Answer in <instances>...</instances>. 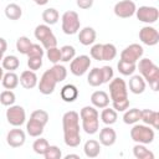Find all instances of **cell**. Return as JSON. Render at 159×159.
<instances>
[{
  "label": "cell",
  "mask_w": 159,
  "mask_h": 159,
  "mask_svg": "<svg viewBox=\"0 0 159 159\" xmlns=\"http://www.w3.org/2000/svg\"><path fill=\"white\" fill-rule=\"evenodd\" d=\"M63 142L67 147L76 148L81 143L80 134V114L75 111H68L62 116Z\"/></svg>",
  "instance_id": "1"
},
{
  "label": "cell",
  "mask_w": 159,
  "mask_h": 159,
  "mask_svg": "<svg viewBox=\"0 0 159 159\" xmlns=\"http://www.w3.org/2000/svg\"><path fill=\"white\" fill-rule=\"evenodd\" d=\"M82 129L87 134H96L99 129V113L93 106H84L80 112Z\"/></svg>",
  "instance_id": "2"
},
{
  "label": "cell",
  "mask_w": 159,
  "mask_h": 159,
  "mask_svg": "<svg viewBox=\"0 0 159 159\" xmlns=\"http://www.w3.org/2000/svg\"><path fill=\"white\" fill-rule=\"evenodd\" d=\"M139 73L147 81L153 91H158V82H159V67L149 58H140L139 63L137 65Z\"/></svg>",
  "instance_id": "3"
},
{
  "label": "cell",
  "mask_w": 159,
  "mask_h": 159,
  "mask_svg": "<svg viewBox=\"0 0 159 159\" xmlns=\"http://www.w3.org/2000/svg\"><path fill=\"white\" fill-rule=\"evenodd\" d=\"M154 137H155L154 129H152L150 125H147V124H135L130 129V138L135 143L150 144L153 143Z\"/></svg>",
  "instance_id": "4"
},
{
  "label": "cell",
  "mask_w": 159,
  "mask_h": 159,
  "mask_svg": "<svg viewBox=\"0 0 159 159\" xmlns=\"http://www.w3.org/2000/svg\"><path fill=\"white\" fill-rule=\"evenodd\" d=\"M34 35H35L36 40H39L42 43V47L45 50L57 46V39L53 35V32L50 29V26L46 25V24L37 25L36 29H35V31H34Z\"/></svg>",
  "instance_id": "5"
},
{
  "label": "cell",
  "mask_w": 159,
  "mask_h": 159,
  "mask_svg": "<svg viewBox=\"0 0 159 159\" xmlns=\"http://www.w3.org/2000/svg\"><path fill=\"white\" fill-rule=\"evenodd\" d=\"M61 21H62V31L66 35H75L80 31L81 21H80V16L76 11L68 10V11L63 12Z\"/></svg>",
  "instance_id": "6"
},
{
  "label": "cell",
  "mask_w": 159,
  "mask_h": 159,
  "mask_svg": "<svg viewBox=\"0 0 159 159\" xmlns=\"http://www.w3.org/2000/svg\"><path fill=\"white\" fill-rule=\"evenodd\" d=\"M109 98L112 102L114 101H122L128 98V89L127 83L123 78H112L109 82Z\"/></svg>",
  "instance_id": "7"
},
{
  "label": "cell",
  "mask_w": 159,
  "mask_h": 159,
  "mask_svg": "<svg viewBox=\"0 0 159 159\" xmlns=\"http://www.w3.org/2000/svg\"><path fill=\"white\" fill-rule=\"evenodd\" d=\"M91 66V58L89 56L87 55H80V56H75L72 60H71V63H70V71L72 75L80 77V76H83L88 68Z\"/></svg>",
  "instance_id": "8"
},
{
  "label": "cell",
  "mask_w": 159,
  "mask_h": 159,
  "mask_svg": "<svg viewBox=\"0 0 159 159\" xmlns=\"http://www.w3.org/2000/svg\"><path fill=\"white\" fill-rule=\"evenodd\" d=\"M6 119L12 127H21L26 120L25 109L21 106L12 104L6 109Z\"/></svg>",
  "instance_id": "9"
},
{
  "label": "cell",
  "mask_w": 159,
  "mask_h": 159,
  "mask_svg": "<svg viewBox=\"0 0 159 159\" xmlns=\"http://www.w3.org/2000/svg\"><path fill=\"white\" fill-rule=\"evenodd\" d=\"M137 19L145 24H154L159 19V10L155 6H139L135 10Z\"/></svg>",
  "instance_id": "10"
},
{
  "label": "cell",
  "mask_w": 159,
  "mask_h": 159,
  "mask_svg": "<svg viewBox=\"0 0 159 159\" xmlns=\"http://www.w3.org/2000/svg\"><path fill=\"white\" fill-rule=\"evenodd\" d=\"M135 10H137V6H135L134 1H132V0H122V1H118L114 5V9H113L116 16H118L120 19L132 17L135 14Z\"/></svg>",
  "instance_id": "11"
},
{
  "label": "cell",
  "mask_w": 159,
  "mask_h": 159,
  "mask_svg": "<svg viewBox=\"0 0 159 159\" xmlns=\"http://www.w3.org/2000/svg\"><path fill=\"white\" fill-rule=\"evenodd\" d=\"M144 53L143 47L139 43H132L127 46L122 52H120V60L127 61V62H133L137 63Z\"/></svg>",
  "instance_id": "12"
},
{
  "label": "cell",
  "mask_w": 159,
  "mask_h": 159,
  "mask_svg": "<svg viewBox=\"0 0 159 159\" xmlns=\"http://www.w3.org/2000/svg\"><path fill=\"white\" fill-rule=\"evenodd\" d=\"M56 84H57L56 78L53 77L52 72H51L50 70H47V71L43 72V75H42L41 78H40V82H39V91H40L42 94L48 96V94H51V93L55 91Z\"/></svg>",
  "instance_id": "13"
},
{
  "label": "cell",
  "mask_w": 159,
  "mask_h": 159,
  "mask_svg": "<svg viewBox=\"0 0 159 159\" xmlns=\"http://www.w3.org/2000/svg\"><path fill=\"white\" fill-rule=\"evenodd\" d=\"M139 40L147 46H155L159 42V32L153 26H144L139 30Z\"/></svg>",
  "instance_id": "14"
},
{
  "label": "cell",
  "mask_w": 159,
  "mask_h": 159,
  "mask_svg": "<svg viewBox=\"0 0 159 159\" xmlns=\"http://www.w3.org/2000/svg\"><path fill=\"white\" fill-rule=\"evenodd\" d=\"M25 140H26V134L19 127H15L14 129H10L9 133L6 134V143L11 148L22 147L25 144Z\"/></svg>",
  "instance_id": "15"
},
{
  "label": "cell",
  "mask_w": 159,
  "mask_h": 159,
  "mask_svg": "<svg viewBox=\"0 0 159 159\" xmlns=\"http://www.w3.org/2000/svg\"><path fill=\"white\" fill-rule=\"evenodd\" d=\"M117 140V133L116 130L109 125L104 127L99 132V143L104 147H112Z\"/></svg>",
  "instance_id": "16"
},
{
  "label": "cell",
  "mask_w": 159,
  "mask_h": 159,
  "mask_svg": "<svg viewBox=\"0 0 159 159\" xmlns=\"http://www.w3.org/2000/svg\"><path fill=\"white\" fill-rule=\"evenodd\" d=\"M19 82L20 84L26 88V89H32L34 87L37 86V76L35 73V71H31V70H26L24 71L20 77H19Z\"/></svg>",
  "instance_id": "17"
},
{
  "label": "cell",
  "mask_w": 159,
  "mask_h": 159,
  "mask_svg": "<svg viewBox=\"0 0 159 159\" xmlns=\"http://www.w3.org/2000/svg\"><path fill=\"white\" fill-rule=\"evenodd\" d=\"M140 120H143L144 124L153 127V129H158L159 127V113L153 109H142L140 111Z\"/></svg>",
  "instance_id": "18"
},
{
  "label": "cell",
  "mask_w": 159,
  "mask_h": 159,
  "mask_svg": "<svg viewBox=\"0 0 159 159\" xmlns=\"http://www.w3.org/2000/svg\"><path fill=\"white\" fill-rule=\"evenodd\" d=\"M109 96L104 92V91H96L91 94V103L93 104V107L103 109L106 107L109 106Z\"/></svg>",
  "instance_id": "19"
},
{
  "label": "cell",
  "mask_w": 159,
  "mask_h": 159,
  "mask_svg": "<svg viewBox=\"0 0 159 159\" xmlns=\"http://www.w3.org/2000/svg\"><path fill=\"white\" fill-rule=\"evenodd\" d=\"M96 36H97L96 30L93 27L86 26L82 30H80V32H78V41L83 46H89V45H92L96 41Z\"/></svg>",
  "instance_id": "20"
},
{
  "label": "cell",
  "mask_w": 159,
  "mask_h": 159,
  "mask_svg": "<svg viewBox=\"0 0 159 159\" xmlns=\"http://www.w3.org/2000/svg\"><path fill=\"white\" fill-rule=\"evenodd\" d=\"M60 94H61V98H62L65 102L71 103V102H75V101L77 99V97H78V88H77L75 84L68 83V84H65V86L61 88Z\"/></svg>",
  "instance_id": "21"
},
{
  "label": "cell",
  "mask_w": 159,
  "mask_h": 159,
  "mask_svg": "<svg viewBox=\"0 0 159 159\" xmlns=\"http://www.w3.org/2000/svg\"><path fill=\"white\" fill-rule=\"evenodd\" d=\"M129 91L134 94H140L145 91V81L140 75H134L129 80Z\"/></svg>",
  "instance_id": "22"
},
{
  "label": "cell",
  "mask_w": 159,
  "mask_h": 159,
  "mask_svg": "<svg viewBox=\"0 0 159 159\" xmlns=\"http://www.w3.org/2000/svg\"><path fill=\"white\" fill-rule=\"evenodd\" d=\"M83 152L87 158H96L101 153V143L94 139H89L83 145Z\"/></svg>",
  "instance_id": "23"
},
{
  "label": "cell",
  "mask_w": 159,
  "mask_h": 159,
  "mask_svg": "<svg viewBox=\"0 0 159 159\" xmlns=\"http://www.w3.org/2000/svg\"><path fill=\"white\" fill-rule=\"evenodd\" d=\"M43 128H45L43 124H41L40 122H37V120H35L32 118H30L27 120V123H26V132H27V134L30 137L39 138L43 133Z\"/></svg>",
  "instance_id": "24"
},
{
  "label": "cell",
  "mask_w": 159,
  "mask_h": 159,
  "mask_svg": "<svg viewBox=\"0 0 159 159\" xmlns=\"http://www.w3.org/2000/svg\"><path fill=\"white\" fill-rule=\"evenodd\" d=\"M1 83L4 86V88L6 89H14L19 86V76L15 73V72H11V71H7L6 73H4L2 76V80H1Z\"/></svg>",
  "instance_id": "25"
},
{
  "label": "cell",
  "mask_w": 159,
  "mask_h": 159,
  "mask_svg": "<svg viewBox=\"0 0 159 159\" xmlns=\"http://www.w3.org/2000/svg\"><path fill=\"white\" fill-rule=\"evenodd\" d=\"M133 155L137 159H154L153 152L149 150L145 147V144H140V143H137L133 147Z\"/></svg>",
  "instance_id": "26"
},
{
  "label": "cell",
  "mask_w": 159,
  "mask_h": 159,
  "mask_svg": "<svg viewBox=\"0 0 159 159\" xmlns=\"http://www.w3.org/2000/svg\"><path fill=\"white\" fill-rule=\"evenodd\" d=\"M87 82L89 86L92 87H98L101 84H103V77H102V71L98 67H94L89 71L88 76H87Z\"/></svg>",
  "instance_id": "27"
},
{
  "label": "cell",
  "mask_w": 159,
  "mask_h": 159,
  "mask_svg": "<svg viewBox=\"0 0 159 159\" xmlns=\"http://www.w3.org/2000/svg\"><path fill=\"white\" fill-rule=\"evenodd\" d=\"M118 119V114L113 108L106 107L103 108V111L101 112V120L106 124V125H112L117 122Z\"/></svg>",
  "instance_id": "28"
},
{
  "label": "cell",
  "mask_w": 159,
  "mask_h": 159,
  "mask_svg": "<svg viewBox=\"0 0 159 159\" xmlns=\"http://www.w3.org/2000/svg\"><path fill=\"white\" fill-rule=\"evenodd\" d=\"M5 16L9 20H19L22 16V9L20 7V5L11 2L5 7Z\"/></svg>",
  "instance_id": "29"
},
{
  "label": "cell",
  "mask_w": 159,
  "mask_h": 159,
  "mask_svg": "<svg viewBox=\"0 0 159 159\" xmlns=\"http://www.w3.org/2000/svg\"><path fill=\"white\" fill-rule=\"evenodd\" d=\"M140 120V109L138 108H130L125 109L123 114V122L125 124H135Z\"/></svg>",
  "instance_id": "30"
},
{
  "label": "cell",
  "mask_w": 159,
  "mask_h": 159,
  "mask_svg": "<svg viewBox=\"0 0 159 159\" xmlns=\"http://www.w3.org/2000/svg\"><path fill=\"white\" fill-rule=\"evenodd\" d=\"M1 66L4 70H7V71H11L14 72L15 70L19 68L20 66V60L15 56V55H9V56H5L1 61Z\"/></svg>",
  "instance_id": "31"
},
{
  "label": "cell",
  "mask_w": 159,
  "mask_h": 159,
  "mask_svg": "<svg viewBox=\"0 0 159 159\" xmlns=\"http://www.w3.org/2000/svg\"><path fill=\"white\" fill-rule=\"evenodd\" d=\"M117 68H118V72L120 75H123V76H132L134 73V71L137 70V63L119 60L118 63H117Z\"/></svg>",
  "instance_id": "32"
},
{
  "label": "cell",
  "mask_w": 159,
  "mask_h": 159,
  "mask_svg": "<svg viewBox=\"0 0 159 159\" xmlns=\"http://www.w3.org/2000/svg\"><path fill=\"white\" fill-rule=\"evenodd\" d=\"M58 19H60V14L53 7H48V9L43 10V12H42V20L48 26L50 25H55L58 21Z\"/></svg>",
  "instance_id": "33"
},
{
  "label": "cell",
  "mask_w": 159,
  "mask_h": 159,
  "mask_svg": "<svg viewBox=\"0 0 159 159\" xmlns=\"http://www.w3.org/2000/svg\"><path fill=\"white\" fill-rule=\"evenodd\" d=\"M50 71L52 72V75H53V77L56 78L57 83L65 81L66 77H67V70H66V67L62 66V65L56 63V65H53V66L50 68Z\"/></svg>",
  "instance_id": "34"
},
{
  "label": "cell",
  "mask_w": 159,
  "mask_h": 159,
  "mask_svg": "<svg viewBox=\"0 0 159 159\" xmlns=\"http://www.w3.org/2000/svg\"><path fill=\"white\" fill-rule=\"evenodd\" d=\"M31 45H32V42H31L30 39L26 37V36H20V37L16 40V50H17L20 53H22V55H27V52H29Z\"/></svg>",
  "instance_id": "35"
},
{
  "label": "cell",
  "mask_w": 159,
  "mask_h": 159,
  "mask_svg": "<svg viewBox=\"0 0 159 159\" xmlns=\"http://www.w3.org/2000/svg\"><path fill=\"white\" fill-rule=\"evenodd\" d=\"M15 101H16V97L11 89H6V91H2L0 93V103L2 106L10 107V106L15 104Z\"/></svg>",
  "instance_id": "36"
},
{
  "label": "cell",
  "mask_w": 159,
  "mask_h": 159,
  "mask_svg": "<svg viewBox=\"0 0 159 159\" xmlns=\"http://www.w3.org/2000/svg\"><path fill=\"white\" fill-rule=\"evenodd\" d=\"M61 51V61L62 62H70L76 56V50L71 45H65L60 48Z\"/></svg>",
  "instance_id": "37"
},
{
  "label": "cell",
  "mask_w": 159,
  "mask_h": 159,
  "mask_svg": "<svg viewBox=\"0 0 159 159\" xmlns=\"http://www.w3.org/2000/svg\"><path fill=\"white\" fill-rule=\"evenodd\" d=\"M48 145H50V144H48V142H47L45 138L39 137V139H36V140L34 142V144H32V149H34V152H35L36 154H39V155H43V154L46 153Z\"/></svg>",
  "instance_id": "38"
},
{
  "label": "cell",
  "mask_w": 159,
  "mask_h": 159,
  "mask_svg": "<svg viewBox=\"0 0 159 159\" xmlns=\"http://www.w3.org/2000/svg\"><path fill=\"white\" fill-rule=\"evenodd\" d=\"M117 56V48L113 43H103V61H112Z\"/></svg>",
  "instance_id": "39"
},
{
  "label": "cell",
  "mask_w": 159,
  "mask_h": 159,
  "mask_svg": "<svg viewBox=\"0 0 159 159\" xmlns=\"http://www.w3.org/2000/svg\"><path fill=\"white\" fill-rule=\"evenodd\" d=\"M30 118H32V119L40 122L41 124L46 125L47 122H48V113H47L46 111H43V109H36V111H34V112L31 113Z\"/></svg>",
  "instance_id": "40"
},
{
  "label": "cell",
  "mask_w": 159,
  "mask_h": 159,
  "mask_svg": "<svg viewBox=\"0 0 159 159\" xmlns=\"http://www.w3.org/2000/svg\"><path fill=\"white\" fill-rule=\"evenodd\" d=\"M46 56H47L48 61L52 62L53 65H56V63H58L61 61V51H60V48H57V46L47 48Z\"/></svg>",
  "instance_id": "41"
},
{
  "label": "cell",
  "mask_w": 159,
  "mask_h": 159,
  "mask_svg": "<svg viewBox=\"0 0 159 159\" xmlns=\"http://www.w3.org/2000/svg\"><path fill=\"white\" fill-rule=\"evenodd\" d=\"M43 157H45L46 159H61L62 152H61V149H60L58 147H56V145H48V148H47L46 153L43 154Z\"/></svg>",
  "instance_id": "42"
},
{
  "label": "cell",
  "mask_w": 159,
  "mask_h": 159,
  "mask_svg": "<svg viewBox=\"0 0 159 159\" xmlns=\"http://www.w3.org/2000/svg\"><path fill=\"white\" fill-rule=\"evenodd\" d=\"M91 57L97 61H103V43H96L89 50Z\"/></svg>",
  "instance_id": "43"
},
{
  "label": "cell",
  "mask_w": 159,
  "mask_h": 159,
  "mask_svg": "<svg viewBox=\"0 0 159 159\" xmlns=\"http://www.w3.org/2000/svg\"><path fill=\"white\" fill-rule=\"evenodd\" d=\"M43 55H45L43 47L40 46L39 43H32L27 52V57H43Z\"/></svg>",
  "instance_id": "44"
},
{
  "label": "cell",
  "mask_w": 159,
  "mask_h": 159,
  "mask_svg": "<svg viewBox=\"0 0 159 159\" xmlns=\"http://www.w3.org/2000/svg\"><path fill=\"white\" fill-rule=\"evenodd\" d=\"M42 66V57H27V67L31 71H37Z\"/></svg>",
  "instance_id": "45"
},
{
  "label": "cell",
  "mask_w": 159,
  "mask_h": 159,
  "mask_svg": "<svg viewBox=\"0 0 159 159\" xmlns=\"http://www.w3.org/2000/svg\"><path fill=\"white\" fill-rule=\"evenodd\" d=\"M112 106H113V109L116 112H124L125 109L129 108V99H122V101H114L112 102Z\"/></svg>",
  "instance_id": "46"
},
{
  "label": "cell",
  "mask_w": 159,
  "mask_h": 159,
  "mask_svg": "<svg viewBox=\"0 0 159 159\" xmlns=\"http://www.w3.org/2000/svg\"><path fill=\"white\" fill-rule=\"evenodd\" d=\"M102 71V77H103V83H108L113 78V68L111 66H103L101 67Z\"/></svg>",
  "instance_id": "47"
},
{
  "label": "cell",
  "mask_w": 159,
  "mask_h": 159,
  "mask_svg": "<svg viewBox=\"0 0 159 159\" xmlns=\"http://www.w3.org/2000/svg\"><path fill=\"white\" fill-rule=\"evenodd\" d=\"M76 4L80 9L87 10V9H91L93 6V0H76Z\"/></svg>",
  "instance_id": "48"
},
{
  "label": "cell",
  "mask_w": 159,
  "mask_h": 159,
  "mask_svg": "<svg viewBox=\"0 0 159 159\" xmlns=\"http://www.w3.org/2000/svg\"><path fill=\"white\" fill-rule=\"evenodd\" d=\"M6 48H7V42H6V40L2 39V37H0V62H1L2 58H4V53H5Z\"/></svg>",
  "instance_id": "49"
},
{
  "label": "cell",
  "mask_w": 159,
  "mask_h": 159,
  "mask_svg": "<svg viewBox=\"0 0 159 159\" xmlns=\"http://www.w3.org/2000/svg\"><path fill=\"white\" fill-rule=\"evenodd\" d=\"M35 4H37V5H40V6H43V5H46L47 2H48V0H32Z\"/></svg>",
  "instance_id": "50"
},
{
  "label": "cell",
  "mask_w": 159,
  "mask_h": 159,
  "mask_svg": "<svg viewBox=\"0 0 159 159\" xmlns=\"http://www.w3.org/2000/svg\"><path fill=\"white\" fill-rule=\"evenodd\" d=\"M65 158L66 159H70V158H77V159H80V155H77V154H67Z\"/></svg>",
  "instance_id": "51"
},
{
  "label": "cell",
  "mask_w": 159,
  "mask_h": 159,
  "mask_svg": "<svg viewBox=\"0 0 159 159\" xmlns=\"http://www.w3.org/2000/svg\"><path fill=\"white\" fill-rule=\"evenodd\" d=\"M2 76H4V68L2 66H0V81L2 80Z\"/></svg>",
  "instance_id": "52"
}]
</instances>
